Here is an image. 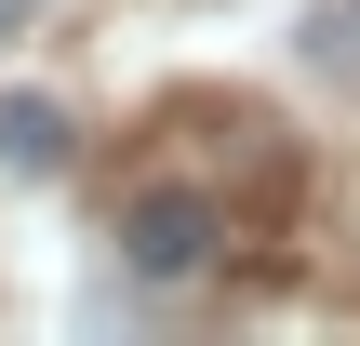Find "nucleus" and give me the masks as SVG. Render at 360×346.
I'll return each instance as SVG.
<instances>
[{"instance_id": "nucleus-1", "label": "nucleus", "mask_w": 360, "mask_h": 346, "mask_svg": "<svg viewBox=\"0 0 360 346\" xmlns=\"http://www.w3.org/2000/svg\"><path fill=\"white\" fill-rule=\"evenodd\" d=\"M120 253H134L147 280H187V267L214 253V200H187V187H147V200L120 213Z\"/></svg>"}, {"instance_id": "nucleus-2", "label": "nucleus", "mask_w": 360, "mask_h": 346, "mask_svg": "<svg viewBox=\"0 0 360 346\" xmlns=\"http://www.w3.org/2000/svg\"><path fill=\"white\" fill-rule=\"evenodd\" d=\"M0 173H67V107L53 93H0Z\"/></svg>"}, {"instance_id": "nucleus-3", "label": "nucleus", "mask_w": 360, "mask_h": 346, "mask_svg": "<svg viewBox=\"0 0 360 346\" xmlns=\"http://www.w3.org/2000/svg\"><path fill=\"white\" fill-rule=\"evenodd\" d=\"M0 13H13V0H0Z\"/></svg>"}]
</instances>
